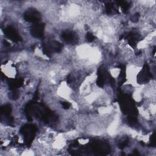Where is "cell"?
Returning <instances> with one entry per match:
<instances>
[{
    "instance_id": "cell-1",
    "label": "cell",
    "mask_w": 156,
    "mask_h": 156,
    "mask_svg": "<svg viewBox=\"0 0 156 156\" xmlns=\"http://www.w3.org/2000/svg\"><path fill=\"white\" fill-rule=\"evenodd\" d=\"M24 18L25 20L28 22L37 23L40 19V15L37 11L29 10L24 13Z\"/></svg>"
},
{
    "instance_id": "cell-2",
    "label": "cell",
    "mask_w": 156,
    "mask_h": 156,
    "mask_svg": "<svg viewBox=\"0 0 156 156\" xmlns=\"http://www.w3.org/2000/svg\"><path fill=\"white\" fill-rule=\"evenodd\" d=\"M44 31L43 24H35L31 29V34L35 38H41L43 37Z\"/></svg>"
},
{
    "instance_id": "cell-3",
    "label": "cell",
    "mask_w": 156,
    "mask_h": 156,
    "mask_svg": "<svg viewBox=\"0 0 156 156\" xmlns=\"http://www.w3.org/2000/svg\"><path fill=\"white\" fill-rule=\"evenodd\" d=\"M5 34L9 38H10V40L14 41H18L20 40V35L18 34L15 29L12 27H8L6 28L5 30Z\"/></svg>"
},
{
    "instance_id": "cell-4",
    "label": "cell",
    "mask_w": 156,
    "mask_h": 156,
    "mask_svg": "<svg viewBox=\"0 0 156 156\" xmlns=\"http://www.w3.org/2000/svg\"><path fill=\"white\" fill-rule=\"evenodd\" d=\"M62 37L63 40L68 43H72L75 40V36L74 34L69 30L63 32L62 34Z\"/></svg>"
},
{
    "instance_id": "cell-5",
    "label": "cell",
    "mask_w": 156,
    "mask_h": 156,
    "mask_svg": "<svg viewBox=\"0 0 156 156\" xmlns=\"http://www.w3.org/2000/svg\"><path fill=\"white\" fill-rule=\"evenodd\" d=\"M11 112V108L9 105H5L1 109V113L4 114L5 116H9Z\"/></svg>"
},
{
    "instance_id": "cell-6",
    "label": "cell",
    "mask_w": 156,
    "mask_h": 156,
    "mask_svg": "<svg viewBox=\"0 0 156 156\" xmlns=\"http://www.w3.org/2000/svg\"><path fill=\"white\" fill-rule=\"evenodd\" d=\"M86 38L88 41L91 42L95 39V37L93 35V34H91L90 32H88L86 35Z\"/></svg>"
},
{
    "instance_id": "cell-7",
    "label": "cell",
    "mask_w": 156,
    "mask_h": 156,
    "mask_svg": "<svg viewBox=\"0 0 156 156\" xmlns=\"http://www.w3.org/2000/svg\"><path fill=\"white\" fill-rule=\"evenodd\" d=\"M62 104L63 107L65 109H68V108H69V105H70L69 103H68V102H62Z\"/></svg>"
}]
</instances>
